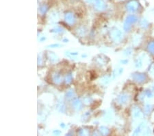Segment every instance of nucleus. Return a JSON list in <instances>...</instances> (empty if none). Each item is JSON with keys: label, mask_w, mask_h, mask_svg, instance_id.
<instances>
[{"label": "nucleus", "mask_w": 154, "mask_h": 136, "mask_svg": "<svg viewBox=\"0 0 154 136\" xmlns=\"http://www.w3.org/2000/svg\"><path fill=\"white\" fill-rule=\"evenodd\" d=\"M149 50L154 54V41L151 42L149 45Z\"/></svg>", "instance_id": "f257e3e1"}]
</instances>
